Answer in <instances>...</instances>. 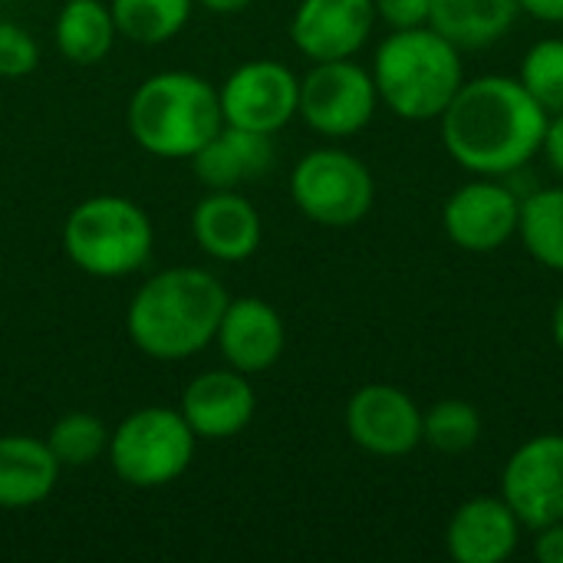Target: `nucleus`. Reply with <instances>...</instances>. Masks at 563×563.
Listing matches in <instances>:
<instances>
[{
    "instance_id": "obj_1",
    "label": "nucleus",
    "mask_w": 563,
    "mask_h": 563,
    "mask_svg": "<svg viewBox=\"0 0 563 563\" xmlns=\"http://www.w3.org/2000/svg\"><path fill=\"white\" fill-rule=\"evenodd\" d=\"M442 142L468 175L505 178L541 155L548 109L515 76L465 79L439 115Z\"/></svg>"
},
{
    "instance_id": "obj_20",
    "label": "nucleus",
    "mask_w": 563,
    "mask_h": 563,
    "mask_svg": "<svg viewBox=\"0 0 563 563\" xmlns=\"http://www.w3.org/2000/svg\"><path fill=\"white\" fill-rule=\"evenodd\" d=\"M518 16V0H432L429 26H435L465 53L505 40Z\"/></svg>"
},
{
    "instance_id": "obj_31",
    "label": "nucleus",
    "mask_w": 563,
    "mask_h": 563,
    "mask_svg": "<svg viewBox=\"0 0 563 563\" xmlns=\"http://www.w3.org/2000/svg\"><path fill=\"white\" fill-rule=\"evenodd\" d=\"M518 7L538 23H563V0H518Z\"/></svg>"
},
{
    "instance_id": "obj_24",
    "label": "nucleus",
    "mask_w": 563,
    "mask_h": 563,
    "mask_svg": "<svg viewBox=\"0 0 563 563\" xmlns=\"http://www.w3.org/2000/svg\"><path fill=\"white\" fill-rule=\"evenodd\" d=\"M482 412L465 399H442L422 412V442L439 455H465L482 439Z\"/></svg>"
},
{
    "instance_id": "obj_28",
    "label": "nucleus",
    "mask_w": 563,
    "mask_h": 563,
    "mask_svg": "<svg viewBox=\"0 0 563 563\" xmlns=\"http://www.w3.org/2000/svg\"><path fill=\"white\" fill-rule=\"evenodd\" d=\"M376 20L389 23L393 30L426 26L432 16V0H373Z\"/></svg>"
},
{
    "instance_id": "obj_26",
    "label": "nucleus",
    "mask_w": 563,
    "mask_h": 563,
    "mask_svg": "<svg viewBox=\"0 0 563 563\" xmlns=\"http://www.w3.org/2000/svg\"><path fill=\"white\" fill-rule=\"evenodd\" d=\"M521 86L551 112L563 109V40L561 36H548L538 40L525 59H521V73H518Z\"/></svg>"
},
{
    "instance_id": "obj_7",
    "label": "nucleus",
    "mask_w": 563,
    "mask_h": 563,
    "mask_svg": "<svg viewBox=\"0 0 563 563\" xmlns=\"http://www.w3.org/2000/svg\"><path fill=\"white\" fill-rule=\"evenodd\" d=\"M290 198L313 224L353 228L373 211L376 178L346 148H313L290 172Z\"/></svg>"
},
{
    "instance_id": "obj_13",
    "label": "nucleus",
    "mask_w": 563,
    "mask_h": 563,
    "mask_svg": "<svg viewBox=\"0 0 563 563\" xmlns=\"http://www.w3.org/2000/svg\"><path fill=\"white\" fill-rule=\"evenodd\" d=\"M373 26V0H300L290 20V40L313 63L350 59L366 46Z\"/></svg>"
},
{
    "instance_id": "obj_17",
    "label": "nucleus",
    "mask_w": 563,
    "mask_h": 563,
    "mask_svg": "<svg viewBox=\"0 0 563 563\" xmlns=\"http://www.w3.org/2000/svg\"><path fill=\"white\" fill-rule=\"evenodd\" d=\"M191 234L208 257L221 264H241L257 254L264 224H261L257 208L244 195H238L234 188H224V191H208L195 205Z\"/></svg>"
},
{
    "instance_id": "obj_4",
    "label": "nucleus",
    "mask_w": 563,
    "mask_h": 563,
    "mask_svg": "<svg viewBox=\"0 0 563 563\" xmlns=\"http://www.w3.org/2000/svg\"><path fill=\"white\" fill-rule=\"evenodd\" d=\"M129 132L155 158H191L221 125L218 89L185 69H165L139 82L129 99Z\"/></svg>"
},
{
    "instance_id": "obj_22",
    "label": "nucleus",
    "mask_w": 563,
    "mask_h": 563,
    "mask_svg": "<svg viewBox=\"0 0 563 563\" xmlns=\"http://www.w3.org/2000/svg\"><path fill=\"white\" fill-rule=\"evenodd\" d=\"M518 238L541 267L563 274V185L538 188L521 198Z\"/></svg>"
},
{
    "instance_id": "obj_23",
    "label": "nucleus",
    "mask_w": 563,
    "mask_h": 563,
    "mask_svg": "<svg viewBox=\"0 0 563 563\" xmlns=\"http://www.w3.org/2000/svg\"><path fill=\"white\" fill-rule=\"evenodd\" d=\"M109 10L119 36L155 46L188 26L195 0H109Z\"/></svg>"
},
{
    "instance_id": "obj_15",
    "label": "nucleus",
    "mask_w": 563,
    "mask_h": 563,
    "mask_svg": "<svg viewBox=\"0 0 563 563\" xmlns=\"http://www.w3.org/2000/svg\"><path fill=\"white\" fill-rule=\"evenodd\" d=\"M525 525L498 495H478L455 508L445 528V551L459 563H505L521 544Z\"/></svg>"
},
{
    "instance_id": "obj_29",
    "label": "nucleus",
    "mask_w": 563,
    "mask_h": 563,
    "mask_svg": "<svg viewBox=\"0 0 563 563\" xmlns=\"http://www.w3.org/2000/svg\"><path fill=\"white\" fill-rule=\"evenodd\" d=\"M541 152L548 158V165L563 178V109L548 115V129H544V142Z\"/></svg>"
},
{
    "instance_id": "obj_6",
    "label": "nucleus",
    "mask_w": 563,
    "mask_h": 563,
    "mask_svg": "<svg viewBox=\"0 0 563 563\" xmlns=\"http://www.w3.org/2000/svg\"><path fill=\"white\" fill-rule=\"evenodd\" d=\"M198 435L181 409L145 406L125 416L109 435L112 472L132 488H162L181 478L195 459Z\"/></svg>"
},
{
    "instance_id": "obj_30",
    "label": "nucleus",
    "mask_w": 563,
    "mask_h": 563,
    "mask_svg": "<svg viewBox=\"0 0 563 563\" xmlns=\"http://www.w3.org/2000/svg\"><path fill=\"white\" fill-rule=\"evenodd\" d=\"M534 534V558L544 563H563V521H554Z\"/></svg>"
},
{
    "instance_id": "obj_27",
    "label": "nucleus",
    "mask_w": 563,
    "mask_h": 563,
    "mask_svg": "<svg viewBox=\"0 0 563 563\" xmlns=\"http://www.w3.org/2000/svg\"><path fill=\"white\" fill-rule=\"evenodd\" d=\"M40 63V46L30 30L20 23L0 20V76L3 79H20L33 73Z\"/></svg>"
},
{
    "instance_id": "obj_10",
    "label": "nucleus",
    "mask_w": 563,
    "mask_h": 563,
    "mask_svg": "<svg viewBox=\"0 0 563 563\" xmlns=\"http://www.w3.org/2000/svg\"><path fill=\"white\" fill-rule=\"evenodd\" d=\"M501 498L528 531L563 521V435L544 432L511 452L501 468Z\"/></svg>"
},
{
    "instance_id": "obj_14",
    "label": "nucleus",
    "mask_w": 563,
    "mask_h": 563,
    "mask_svg": "<svg viewBox=\"0 0 563 563\" xmlns=\"http://www.w3.org/2000/svg\"><path fill=\"white\" fill-rule=\"evenodd\" d=\"M257 409L254 386L238 369H208L181 393V416L198 439L224 442L241 435Z\"/></svg>"
},
{
    "instance_id": "obj_25",
    "label": "nucleus",
    "mask_w": 563,
    "mask_h": 563,
    "mask_svg": "<svg viewBox=\"0 0 563 563\" xmlns=\"http://www.w3.org/2000/svg\"><path fill=\"white\" fill-rule=\"evenodd\" d=\"M109 429L92 412H66L46 432V445L56 455L59 468H86L109 452Z\"/></svg>"
},
{
    "instance_id": "obj_12",
    "label": "nucleus",
    "mask_w": 563,
    "mask_h": 563,
    "mask_svg": "<svg viewBox=\"0 0 563 563\" xmlns=\"http://www.w3.org/2000/svg\"><path fill=\"white\" fill-rule=\"evenodd\" d=\"M350 439L379 459H402L422 445V409L419 402L386 383H369L356 389L343 412Z\"/></svg>"
},
{
    "instance_id": "obj_5",
    "label": "nucleus",
    "mask_w": 563,
    "mask_h": 563,
    "mask_svg": "<svg viewBox=\"0 0 563 563\" xmlns=\"http://www.w3.org/2000/svg\"><path fill=\"white\" fill-rule=\"evenodd\" d=\"M155 228L145 208L122 195L79 201L63 224L66 257L89 277L115 280L142 271L152 257Z\"/></svg>"
},
{
    "instance_id": "obj_8",
    "label": "nucleus",
    "mask_w": 563,
    "mask_h": 563,
    "mask_svg": "<svg viewBox=\"0 0 563 563\" xmlns=\"http://www.w3.org/2000/svg\"><path fill=\"white\" fill-rule=\"evenodd\" d=\"M379 109V89L369 69L350 59L313 63L300 79L297 115L327 139H350L363 132Z\"/></svg>"
},
{
    "instance_id": "obj_3",
    "label": "nucleus",
    "mask_w": 563,
    "mask_h": 563,
    "mask_svg": "<svg viewBox=\"0 0 563 563\" xmlns=\"http://www.w3.org/2000/svg\"><path fill=\"white\" fill-rule=\"evenodd\" d=\"M373 79L379 102L406 122H432L465 82L462 49L435 26L393 30L376 56Z\"/></svg>"
},
{
    "instance_id": "obj_21",
    "label": "nucleus",
    "mask_w": 563,
    "mask_h": 563,
    "mask_svg": "<svg viewBox=\"0 0 563 563\" xmlns=\"http://www.w3.org/2000/svg\"><path fill=\"white\" fill-rule=\"evenodd\" d=\"M59 53L76 66H92L106 59L115 46V20L102 0H66L53 26Z\"/></svg>"
},
{
    "instance_id": "obj_32",
    "label": "nucleus",
    "mask_w": 563,
    "mask_h": 563,
    "mask_svg": "<svg viewBox=\"0 0 563 563\" xmlns=\"http://www.w3.org/2000/svg\"><path fill=\"white\" fill-rule=\"evenodd\" d=\"M254 0H195V7H205L211 13H241L247 10Z\"/></svg>"
},
{
    "instance_id": "obj_33",
    "label": "nucleus",
    "mask_w": 563,
    "mask_h": 563,
    "mask_svg": "<svg viewBox=\"0 0 563 563\" xmlns=\"http://www.w3.org/2000/svg\"><path fill=\"white\" fill-rule=\"evenodd\" d=\"M551 333H554L558 350L563 353V294L561 300H558V307H554V313H551Z\"/></svg>"
},
{
    "instance_id": "obj_9",
    "label": "nucleus",
    "mask_w": 563,
    "mask_h": 563,
    "mask_svg": "<svg viewBox=\"0 0 563 563\" xmlns=\"http://www.w3.org/2000/svg\"><path fill=\"white\" fill-rule=\"evenodd\" d=\"M218 99L228 125L274 135L300 109V79L277 59H247L224 79Z\"/></svg>"
},
{
    "instance_id": "obj_2",
    "label": "nucleus",
    "mask_w": 563,
    "mask_h": 563,
    "mask_svg": "<svg viewBox=\"0 0 563 563\" xmlns=\"http://www.w3.org/2000/svg\"><path fill=\"white\" fill-rule=\"evenodd\" d=\"M224 284L205 267H168L152 274L132 297L125 327L132 343L162 363L198 356L214 343L228 307Z\"/></svg>"
},
{
    "instance_id": "obj_19",
    "label": "nucleus",
    "mask_w": 563,
    "mask_h": 563,
    "mask_svg": "<svg viewBox=\"0 0 563 563\" xmlns=\"http://www.w3.org/2000/svg\"><path fill=\"white\" fill-rule=\"evenodd\" d=\"M59 462L46 439L0 435V508H30L53 495Z\"/></svg>"
},
{
    "instance_id": "obj_18",
    "label": "nucleus",
    "mask_w": 563,
    "mask_h": 563,
    "mask_svg": "<svg viewBox=\"0 0 563 563\" xmlns=\"http://www.w3.org/2000/svg\"><path fill=\"white\" fill-rule=\"evenodd\" d=\"M274 142L264 132L238 129V125H221L195 155V175L208 191H224L238 188L247 181L264 178L274 168Z\"/></svg>"
},
{
    "instance_id": "obj_11",
    "label": "nucleus",
    "mask_w": 563,
    "mask_h": 563,
    "mask_svg": "<svg viewBox=\"0 0 563 563\" xmlns=\"http://www.w3.org/2000/svg\"><path fill=\"white\" fill-rule=\"evenodd\" d=\"M518 221L521 198L501 178L485 175L459 185L442 208V228L449 241L468 254H492L505 247L518 234Z\"/></svg>"
},
{
    "instance_id": "obj_16",
    "label": "nucleus",
    "mask_w": 563,
    "mask_h": 563,
    "mask_svg": "<svg viewBox=\"0 0 563 563\" xmlns=\"http://www.w3.org/2000/svg\"><path fill=\"white\" fill-rule=\"evenodd\" d=\"M214 343L224 363L244 376L271 369L287 346V330L280 313L261 297H238L228 300Z\"/></svg>"
}]
</instances>
